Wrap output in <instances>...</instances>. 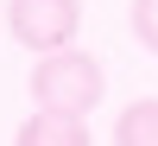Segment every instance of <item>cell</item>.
<instances>
[{"mask_svg":"<svg viewBox=\"0 0 158 146\" xmlns=\"http://www.w3.org/2000/svg\"><path fill=\"white\" fill-rule=\"evenodd\" d=\"M133 38L158 57V0H133Z\"/></svg>","mask_w":158,"mask_h":146,"instance_id":"5b68a950","label":"cell"},{"mask_svg":"<svg viewBox=\"0 0 158 146\" xmlns=\"http://www.w3.org/2000/svg\"><path fill=\"white\" fill-rule=\"evenodd\" d=\"M13 146H95V140H89V121H76V114H44V108H38L32 121H19Z\"/></svg>","mask_w":158,"mask_h":146,"instance_id":"3957f363","label":"cell"},{"mask_svg":"<svg viewBox=\"0 0 158 146\" xmlns=\"http://www.w3.org/2000/svg\"><path fill=\"white\" fill-rule=\"evenodd\" d=\"M76 25H82V0H6V32H13V45L38 51V57L70 51Z\"/></svg>","mask_w":158,"mask_h":146,"instance_id":"7a4b0ae2","label":"cell"},{"mask_svg":"<svg viewBox=\"0 0 158 146\" xmlns=\"http://www.w3.org/2000/svg\"><path fill=\"white\" fill-rule=\"evenodd\" d=\"M101 95H108V76H101V64L89 57V51H51L32 70V102L44 114H76V121H89V114L101 108Z\"/></svg>","mask_w":158,"mask_h":146,"instance_id":"6da1fadb","label":"cell"},{"mask_svg":"<svg viewBox=\"0 0 158 146\" xmlns=\"http://www.w3.org/2000/svg\"><path fill=\"white\" fill-rule=\"evenodd\" d=\"M114 146H158V95H139L114 121Z\"/></svg>","mask_w":158,"mask_h":146,"instance_id":"277c9868","label":"cell"}]
</instances>
